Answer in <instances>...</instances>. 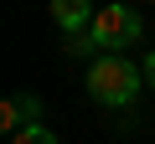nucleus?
<instances>
[{"mask_svg": "<svg viewBox=\"0 0 155 144\" xmlns=\"http://www.w3.org/2000/svg\"><path fill=\"white\" fill-rule=\"evenodd\" d=\"M145 88V67H134L129 57H98L88 62V98L104 108H129Z\"/></svg>", "mask_w": 155, "mask_h": 144, "instance_id": "1", "label": "nucleus"}, {"mask_svg": "<svg viewBox=\"0 0 155 144\" xmlns=\"http://www.w3.org/2000/svg\"><path fill=\"white\" fill-rule=\"evenodd\" d=\"M140 31H145V16L140 11H129V5H104L98 16H93V46H98V57H119L129 41H140Z\"/></svg>", "mask_w": 155, "mask_h": 144, "instance_id": "2", "label": "nucleus"}, {"mask_svg": "<svg viewBox=\"0 0 155 144\" xmlns=\"http://www.w3.org/2000/svg\"><path fill=\"white\" fill-rule=\"evenodd\" d=\"M36 124H41V98H31V93H11L5 103H0V129H5L11 139L26 134V129H36Z\"/></svg>", "mask_w": 155, "mask_h": 144, "instance_id": "3", "label": "nucleus"}, {"mask_svg": "<svg viewBox=\"0 0 155 144\" xmlns=\"http://www.w3.org/2000/svg\"><path fill=\"white\" fill-rule=\"evenodd\" d=\"M93 5H88V0H52V21L67 31V36H88L93 31Z\"/></svg>", "mask_w": 155, "mask_h": 144, "instance_id": "4", "label": "nucleus"}, {"mask_svg": "<svg viewBox=\"0 0 155 144\" xmlns=\"http://www.w3.org/2000/svg\"><path fill=\"white\" fill-rule=\"evenodd\" d=\"M11 144H57V134H52L47 124H36V129H26V134H16Z\"/></svg>", "mask_w": 155, "mask_h": 144, "instance_id": "5", "label": "nucleus"}, {"mask_svg": "<svg viewBox=\"0 0 155 144\" xmlns=\"http://www.w3.org/2000/svg\"><path fill=\"white\" fill-rule=\"evenodd\" d=\"M62 46H67V57H93V52H98V46H93V36H67ZM93 62H98V57H93Z\"/></svg>", "mask_w": 155, "mask_h": 144, "instance_id": "6", "label": "nucleus"}, {"mask_svg": "<svg viewBox=\"0 0 155 144\" xmlns=\"http://www.w3.org/2000/svg\"><path fill=\"white\" fill-rule=\"evenodd\" d=\"M145 88H155V52L145 57Z\"/></svg>", "mask_w": 155, "mask_h": 144, "instance_id": "7", "label": "nucleus"}]
</instances>
